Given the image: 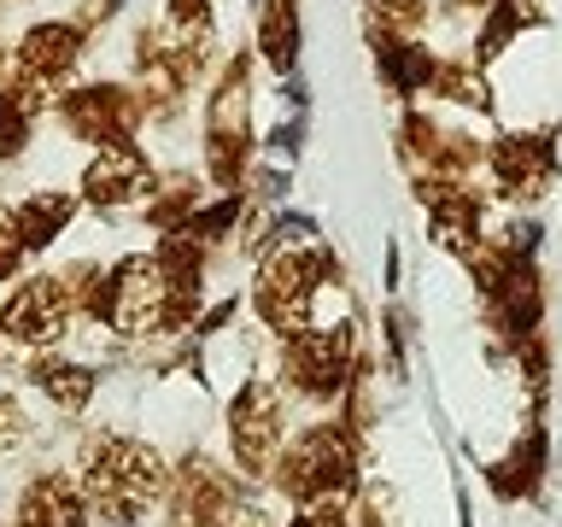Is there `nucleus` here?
Returning a JSON list of instances; mask_svg holds the SVG:
<instances>
[{"label":"nucleus","mask_w":562,"mask_h":527,"mask_svg":"<svg viewBox=\"0 0 562 527\" xmlns=\"http://www.w3.org/2000/svg\"><path fill=\"white\" fill-rule=\"evenodd\" d=\"M165 457L140 439H123V434H100L88 446V469H82V498L112 522H135L147 504L165 498Z\"/></svg>","instance_id":"f257e3e1"},{"label":"nucleus","mask_w":562,"mask_h":527,"mask_svg":"<svg viewBox=\"0 0 562 527\" xmlns=\"http://www.w3.org/2000/svg\"><path fill=\"white\" fill-rule=\"evenodd\" d=\"M358 434L346 428V422H316V428H305L293 439L288 451L276 457V486L288 492L293 504H316V498H334L346 504L351 492H358Z\"/></svg>","instance_id":"f03ea898"},{"label":"nucleus","mask_w":562,"mask_h":527,"mask_svg":"<svg viewBox=\"0 0 562 527\" xmlns=\"http://www.w3.org/2000/svg\"><path fill=\"white\" fill-rule=\"evenodd\" d=\"M328 276H340V264H334L323 246H276V253H263L258 288H252L263 328H276L281 340L316 328V288H323Z\"/></svg>","instance_id":"7ed1b4c3"},{"label":"nucleus","mask_w":562,"mask_h":527,"mask_svg":"<svg viewBox=\"0 0 562 527\" xmlns=\"http://www.w3.org/2000/svg\"><path fill=\"white\" fill-rule=\"evenodd\" d=\"M100 323L117 334H158L170 328V276L158 253H130L105 276V299H100Z\"/></svg>","instance_id":"20e7f679"},{"label":"nucleus","mask_w":562,"mask_h":527,"mask_svg":"<svg viewBox=\"0 0 562 527\" xmlns=\"http://www.w3.org/2000/svg\"><path fill=\"white\" fill-rule=\"evenodd\" d=\"M281 434H288V404L270 375H252L228 404V451H235L240 474H270L281 457Z\"/></svg>","instance_id":"39448f33"},{"label":"nucleus","mask_w":562,"mask_h":527,"mask_svg":"<svg viewBox=\"0 0 562 527\" xmlns=\"http://www.w3.org/2000/svg\"><path fill=\"white\" fill-rule=\"evenodd\" d=\"M281 363H288V381L305 399H340L351 375H358V334H351V323L288 334L281 340Z\"/></svg>","instance_id":"423d86ee"},{"label":"nucleus","mask_w":562,"mask_h":527,"mask_svg":"<svg viewBox=\"0 0 562 527\" xmlns=\"http://www.w3.org/2000/svg\"><path fill=\"white\" fill-rule=\"evenodd\" d=\"M140 112H147L140 94H130V88H117V82H94V88H70V94H59L65 130L77 141H94V147H105V141H130Z\"/></svg>","instance_id":"0eeeda50"},{"label":"nucleus","mask_w":562,"mask_h":527,"mask_svg":"<svg viewBox=\"0 0 562 527\" xmlns=\"http://www.w3.org/2000/svg\"><path fill=\"white\" fill-rule=\"evenodd\" d=\"M70 316H77V305L65 293V276H30L0 311V334L18 346H53L70 328Z\"/></svg>","instance_id":"6e6552de"},{"label":"nucleus","mask_w":562,"mask_h":527,"mask_svg":"<svg viewBox=\"0 0 562 527\" xmlns=\"http://www.w3.org/2000/svg\"><path fill=\"white\" fill-rule=\"evenodd\" d=\"M153 193V165L135 141H105L94 147L82 170V200L100 205V211H123V205H140Z\"/></svg>","instance_id":"1a4fd4ad"},{"label":"nucleus","mask_w":562,"mask_h":527,"mask_svg":"<svg viewBox=\"0 0 562 527\" xmlns=\"http://www.w3.org/2000/svg\"><path fill=\"white\" fill-rule=\"evenodd\" d=\"M486 165L498 176V188L509 200H539L557 182V147L551 135H498L486 147Z\"/></svg>","instance_id":"9d476101"},{"label":"nucleus","mask_w":562,"mask_h":527,"mask_svg":"<svg viewBox=\"0 0 562 527\" xmlns=\"http://www.w3.org/2000/svg\"><path fill=\"white\" fill-rule=\"evenodd\" d=\"M82 59V30L70 18H53V24H30L24 42H18V70L35 82H59L70 77Z\"/></svg>","instance_id":"9b49d317"},{"label":"nucleus","mask_w":562,"mask_h":527,"mask_svg":"<svg viewBox=\"0 0 562 527\" xmlns=\"http://www.w3.org/2000/svg\"><path fill=\"white\" fill-rule=\"evenodd\" d=\"M228 504H235V481L205 457H188L176 474V527H211Z\"/></svg>","instance_id":"f8f14e48"},{"label":"nucleus","mask_w":562,"mask_h":527,"mask_svg":"<svg viewBox=\"0 0 562 527\" xmlns=\"http://www.w3.org/2000/svg\"><path fill=\"white\" fill-rule=\"evenodd\" d=\"M369 47H375V65H381V77L393 94H422V88L434 82V53L416 42V35H393V30H381V24H369Z\"/></svg>","instance_id":"ddd939ff"},{"label":"nucleus","mask_w":562,"mask_h":527,"mask_svg":"<svg viewBox=\"0 0 562 527\" xmlns=\"http://www.w3.org/2000/svg\"><path fill=\"white\" fill-rule=\"evenodd\" d=\"M18 527H88V498L65 474H42L18 498Z\"/></svg>","instance_id":"4468645a"},{"label":"nucleus","mask_w":562,"mask_h":527,"mask_svg":"<svg viewBox=\"0 0 562 527\" xmlns=\"http://www.w3.org/2000/svg\"><path fill=\"white\" fill-rule=\"evenodd\" d=\"M246 112H252V65L228 59L217 77V94H211V112H205V135L246 141Z\"/></svg>","instance_id":"2eb2a0df"},{"label":"nucleus","mask_w":562,"mask_h":527,"mask_svg":"<svg viewBox=\"0 0 562 527\" xmlns=\"http://www.w3.org/2000/svg\"><path fill=\"white\" fill-rule=\"evenodd\" d=\"M258 53L276 77L299 65V0H263L258 12Z\"/></svg>","instance_id":"dca6fc26"},{"label":"nucleus","mask_w":562,"mask_h":527,"mask_svg":"<svg viewBox=\"0 0 562 527\" xmlns=\"http://www.w3.org/2000/svg\"><path fill=\"white\" fill-rule=\"evenodd\" d=\"M70 217H77V200H70L65 188H42L30 193L24 205H18V228H24V246L30 253H42V246H53L70 228Z\"/></svg>","instance_id":"f3484780"},{"label":"nucleus","mask_w":562,"mask_h":527,"mask_svg":"<svg viewBox=\"0 0 562 527\" xmlns=\"http://www.w3.org/2000/svg\"><path fill=\"white\" fill-rule=\"evenodd\" d=\"M539 474H544V434L527 428L516 446L492 463V486H498V498H527V492L539 486Z\"/></svg>","instance_id":"a211bd4d"},{"label":"nucleus","mask_w":562,"mask_h":527,"mask_svg":"<svg viewBox=\"0 0 562 527\" xmlns=\"http://www.w3.org/2000/svg\"><path fill=\"white\" fill-rule=\"evenodd\" d=\"M428 88H434L439 100H451V105H469V112H492V88H486V77H481V65H469V59H439Z\"/></svg>","instance_id":"6ab92c4d"},{"label":"nucleus","mask_w":562,"mask_h":527,"mask_svg":"<svg viewBox=\"0 0 562 527\" xmlns=\"http://www.w3.org/2000/svg\"><path fill=\"white\" fill-rule=\"evenodd\" d=\"M35 386L59 404V411H82L94 399V375L82 363H35Z\"/></svg>","instance_id":"aec40b11"},{"label":"nucleus","mask_w":562,"mask_h":527,"mask_svg":"<svg viewBox=\"0 0 562 527\" xmlns=\"http://www.w3.org/2000/svg\"><path fill=\"white\" fill-rule=\"evenodd\" d=\"M24 228H18V205H7L0 200V276H12L18 264H24Z\"/></svg>","instance_id":"412c9836"},{"label":"nucleus","mask_w":562,"mask_h":527,"mask_svg":"<svg viewBox=\"0 0 562 527\" xmlns=\"http://www.w3.org/2000/svg\"><path fill=\"white\" fill-rule=\"evenodd\" d=\"M24 439H30V416H24V404H18V399H0V451L24 446Z\"/></svg>","instance_id":"4be33fe9"},{"label":"nucleus","mask_w":562,"mask_h":527,"mask_svg":"<svg viewBox=\"0 0 562 527\" xmlns=\"http://www.w3.org/2000/svg\"><path fill=\"white\" fill-rule=\"evenodd\" d=\"M288 527H351V522H346V509L334 498H316V504H299V516Z\"/></svg>","instance_id":"5701e85b"},{"label":"nucleus","mask_w":562,"mask_h":527,"mask_svg":"<svg viewBox=\"0 0 562 527\" xmlns=\"http://www.w3.org/2000/svg\"><path fill=\"white\" fill-rule=\"evenodd\" d=\"M358 527H386V516H375V509H363V522Z\"/></svg>","instance_id":"b1692460"},{"label":"nucleus","mask_w":562,"mask_h":527,"mask_svg":"<svg viewBox=\"0 0 562 527\" xmlns=\"http://www.w3.org/2000/svg\"><path fill=\"white\" fill-rule=\"evenodd\" d=\"M463 7H498V0H463Z\"/></svg>","instance_id":"393cba45"}]
</instances>
